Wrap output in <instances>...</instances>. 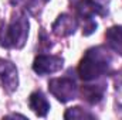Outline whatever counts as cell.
<instances>
[{"instance_id":"6da1fadb","label":"cell","mask_w":122,"mask_h":120,"mask_svg":"<svg viewBox=\"0 0 122 120\" xmlns=\"http://www.w3.org/2000/svg\"><path fill=\"white\" fill-rule=\"evenodd\" d=\"M111 64L112 57L104 47H94L84 54L78 65V75L82 81H94L108 74Z\"/></svg>"},{"instance_id":"7a4b0ae2","label":"cell","mask_w":122,"mask_h":120,"mask_svg":"<svg viewBox=\"0 0 122 120\" xmlns=\"http://www.w3.org/2000/svg\"><path fill=\"white\" fill-rule=\"evenodd\" d=\"M29 37V20L24 14H17L10 23L0 28V45L4 48H21Z\"/></svg>"},{"instance_id":"3957f363","label":"cell","mask_w":122,"mask_h":120,"mask_svg":"<svg viewBox=\"0 0 122 120\" xmlns=\"http://www.w3.org/2000/svg\"><path fill=\"white\" fill-rule=\"evenodd\" d=\"M74 10L77 16L84 21L82 24V34L90 35L97 30V23L92 20L94 16H105L107 10L102 3L95 0H80L74 4Z\"/></svg>"},{"instance_id":"277c9868","label":"cell","mask_w":122,"mask_h":120,"mask_svg":"<svg viewBox=\"0 0 122 120\" xmlns=\"http://www.w3.org/2000/svg\"><path fill=\"white\" fill-rule=\"evenodd\" d=\"M48 90L50 93L62 103H67L77 96V83L72 78L62 76V78H54L48 82Z\"/></svg>"},{"instance_id":"5b68a950","label":"cell","mask_w":122,"mask_h":120,"mask_svg":"<svg viewBox=\"0 0 122 120\" xmlns=\"http://www.w3.org/2000/svg\"><path fill=\"white\" fill-rule=\"evenodd\" d=\"M64 65V60L57 55H38L33 62V69L38 75H48L58 72Z\"/></svg>"},{"instance_id":"8992f818","label":"cell","mask_w":122,"mask_h":120,"mask_svg":"<svg viewBox=\"0 0 122 120\" xmlns=\"http://www.w3.org/2000/svg\"><path fill=\"white\" fill-rule=\"evenodd\" d=\"M0 86L7 92H14L19 86L17 68L10 61L0 60Z\"/></svg>"},{"instance_id":"52a82bcc","label":"cell","mask_w":122,"mask_h":120,"mask_svg":"<svg viewBox=\"0 0 122 120\" xmlns=\"http://www.w3.org/2000/svg\"><path fill=\"white\" fill-rule=\"evenodd\" d=\"M78 27V20L67 13L60 14L57 20L53 23V32L57 37H68L74 34Z\"/></svg>"},{"instance_id":"ba28073f","label":"cell","mask_w":122,"mask_h":120,"mask_svg":"<svg viewBox=\"0 0 122 120\" xmlns=\"http://www.w3.org/2000/svg\"><path fill=\"white\" fill-rule=\"evenodd\" d=\"M29 106L30 109L40 117H46L50 110V103L47 97L43 95V92H33L29 97Z\"/></svg>"},{"instance_id":"9c48e42d","label":"cell","mask_w":122,"mask_h":120,"mask_svg":"<svg viewBox=\"0 0 122 120\" xmlns=\"http://www.w3.org/2000/svg\"><path fill=\"white\" fill-rule=\"evenodd\" d=\"M81 97L88 102L90 105H97L102 100L104 93H105V85L104 83H98V85H84L81 90Z\"/></svg>"},{"instance_id":"30bf717a","label":"cell","mask_w":122,"mask_h":120,"mask_svg":"<svg viewBox=\"0 0 122 120\" xmlns=\"http://www.w3.org/2000/svg\"><path fill=\"white\" fill-rule=\"evenodd\" d=\"M105 40H107L108 47L122 57V27L121 26H114V27L108 28L107 32H105Z\"/></svg>"},{"instance_id":"8fae6325","label":"cell","mask_w":122,"mask_h":120,"mask_svg":"<svg viewBox=\"0 0 122 120\" xmlns=\"http://www.w3.org/2000/svg\"><path fill=\"white\" fill-rule=\"evenodd\" d=\"M64 117H65V119H85V117L94 119L95 116H94L92 113H90V112H85V110L81 109L80 106H75V107H70V109L65 112Z\"/></svg>"},{"instance_id":"7c38bea8","label":"cell","mask_w":122,"mask_h":120,"mask_svg":"<svg viewBox=\"0 0 122 120\" xmlns=\"http://www.w3.org/2000/svg\"><path fill=\"white\" fill-rule=\"evenodd\" d=\"M7 117H21V119H26V116H23V115H9Z\"/></svg>"},{"instance_id":"4fadbf2b","label":"cell","mask_w":122,"mask_h":120,"mask_svg":"<svg viewBox=\"0 0 122 120\" xmlns=\"http://www.w3.org/2000/svg\"><path fill=\"white\" fill-rule=\"evenodd\" d=\"M43 1H48V0H43Z\"/></svg>"}]
</instances>
